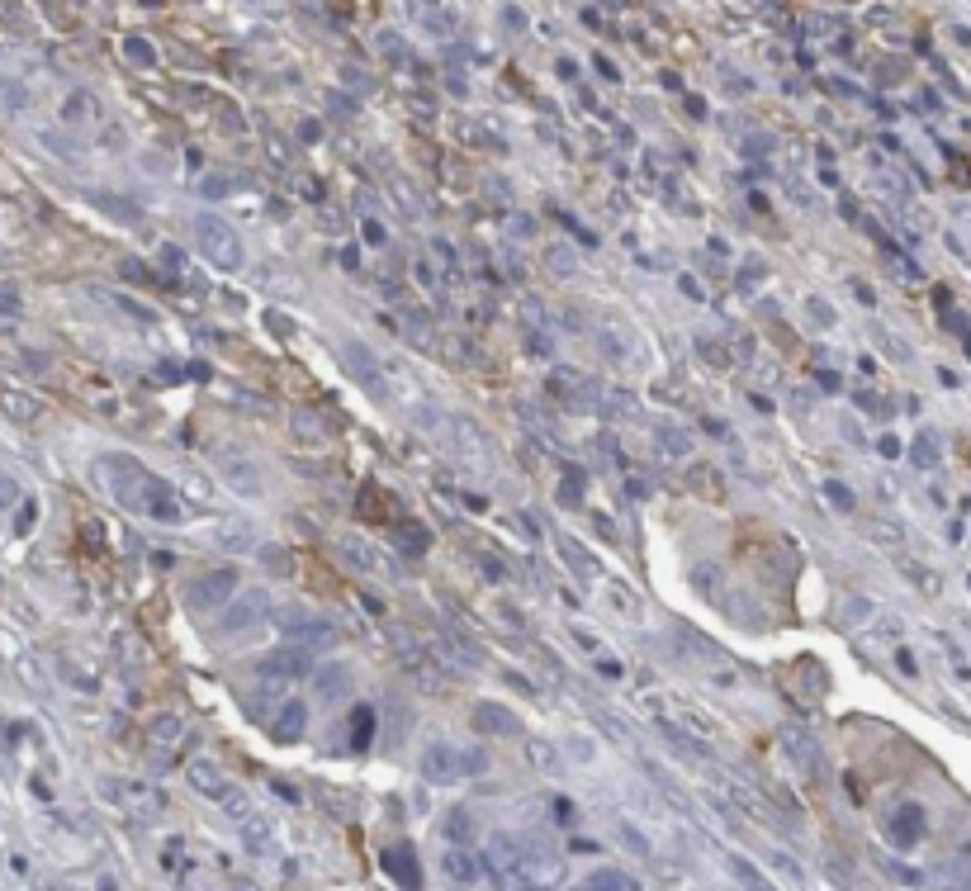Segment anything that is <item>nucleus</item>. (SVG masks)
Listing matches in <instances>:
<instances>
[{"label": "nucleus", "instance_id": "3", "mask_svg": "<svg viewBox=\"0 0 971 891\" xmlns=\"http://www.w3.org/2000/svg\"><path fill=\"white\" fill-rule=\"evenodd\" d=\"M256 673H261V678H275V683L308 678V673H313V650L299 645V640H289V645H280V650H266L261 664H256Z\"/></svg>", "mask_w": 971, "mask_h": 891}, {"label": "nucleus", "instance_id": "43", "mask_svg": "<svg viewBox=\"0 0 971 891\" xmlns=\"http://www.w3.org/2000/svg\"><path fill=\"white\" fill-rule=\"evenodd\" d=\"M261 560L270 564V569H280V574H294V560H289L285 550H275V546H266L261 550Z\"/></svg>", "mask_w": 971, "mask_h": 891}, {"label": "nucleus", "instance_id": "44", "mask_svg": "<svg viewBox=\"0 0 971 891\" xmlns=\"http://www.w3.org/2000/svg\"><path fill=\"white\" fill-rule=\"evenodd\" d=\"M152 735H157L162 745H171V740H180V721H176V716H162V721L152 726Z\"/></svg>", "mask_w": 971, "mask_h": 891}, {"label": "nucleus", "instance_id": "19", "mask_svg": "<svg viewBox=\"0 0 971 891\" xmlns=\"http://www.w3.org/2000/svg\"><path fill=\"white\" fill-rule=\"evenodd\" d=\"M597 346L612 356V361H630L635 356V332L621 323H597Z\"/></svg>", "mask_w": 971, "mask_h": 891}, {"label": "nucleus", "instance_id": "47", "mask_svg": "<svg viewBox=\"0 0 971 891\" xmlns=\"http://www.w3.org/2000/svg\"><path fill=\"white\" fill-rule=\"evenodd\" d=\"M0 399H5V408H10L15 418H34V413H38V408H34L29 399H15V394H0Z\"/></svg>", "mask_w": 971, "mask_h": 891}, {"label": "nucleus", "instance_id": "38", "mask_svg": "<svg viewBox=\"0 0 971 891\" xmlns=\"http://www.w3.org/2000/svg\"><path fill=\"white\" fill-rule=\"evenodd\" d=\"M716 579H720V574L711 569V564H697V569H692V583H697V593H711V598H716Z\"/></svg>", "mask_w": 971, "mask_h": 891}, {"label": "nucleus", "instance_id": "11", "mask_svg": "<svg viewBox=\"0 0 971 891\" xmlns=\"http://www.w3.org/2000/svg\"><path fill=\"white\" fill-rule=\"evenodd\" d=\"M469 721H474V730H479V735H517V730H522L517 711L498 707V702H479V707L469 711Z\"/></svg>", "mask_w": 971, "mask_h": 891}, {"label": "nucleus", "instance_id": "9", "mask_svg": "<svg viewBox=\"0 0 971 891\" xmlns=\"http://www.w3.org/2000/svg\"><path fill=\"white\" fill-rule=\"evenodd\" d=\"M266 607H270L266 593H261V588H252V593H242V598H237L233 607H228V612L214 621V631H223V636H233V631H247V626H256V621L266 617Z\"/></svg>", "mask_w": 971, "mask_h": 891}, {"label": "nucleus", "instance_id": "31", "mask_svg": "<svg viewBox=\"0 0 971 891\" xmlns=\"http://www.w3.org/2000/svg\"><path fill=\"white\" fill-rule=\"evenodd\" d=\"M654 437H659V446H664V451H673V455H687V451H692V437H687V432H678L673 422H664Z\"/></svg>", "mask_w": 971, "mask_h": 891}, {"label": "nucleus", "instance_id": "10", "mask_svg": "<svg viewBox=\"0 0 971 891\" xmlns=\"http://www.w3.org/2000/svg\"><path fill=\"white\" fill-rule=\"evenodd\" d=\"M109 806H124V811H143V816H162L166 797L152 782H119L114 778V801Z\"/></svg>", "mask_w": 971, "mask_h": 891}, {"label": "nucleus", "instance_id": "6", "mask_svg": "<svg viewBox=\"0 0 971 891\" xmlns=\"http://www.w3.org/2000/svg\"><path fill=\"white\" fill-rule=\"evenodd\" d=\"M233 593H237V569H209V574L185 593V602H190L195 612H214V607H223Z\"/></svg>", "mask_w": 971, "mask_h": 891}, {"label": "nucleus", "instance_id": "8", "mask_svg": "<svg viewBox=\"0 0 971 891\" xmlns=\"http://www.w3.org/2000/svg\"><path fill=\"white\" fill-rule=\"evenodd\" d=\"M342 361H346V370H351V375H356V380L365 384L370 394H375V399H389V380H384V365H379L375 356L365 351V346H360V342H346V346H342Z\"/></svg>", "mask_w": 971, "mask_h": 891}, {"label": "nucleus", "instance_id": "17", "mask_svg": "<svg viewBox=\"0 0 971 891\" xmlns=\"http://www.w3.org/2000/svg\"><path fill=\"white\" fill-rule=\"evenodd\" d=\"M919 835H924V811H919L915 801L896 806V816H891V839H896V849H915Z\"/></svg>", "mask_w": 971, "mask_h": 891}, {"label": "nucleus", "instance_id": "46", "mask_svg": "<svg viewBox=\"0 0 971 891\" xmlns=\"http://www.w3.org/2000/svg\"><path fill=\"white\" fill-rule=\"evenodd\" d=\"M128 57H133V62H143V67H152V43H143V38H128Z\"/></svg>", "mask_w": 971, "mask_h": 891}, {"label": "nucleus", "instance_id": "50", "mask_svg": "<svg viewBox=\"0 0 971 891\" xmlns=\"http://www.w3.org/2000/svg\"><path fill=\"white\" fill-rule=\"evenodd\" d=\"M810 318H815L820 328H829V323H834V309H829V304H820V299H810Z\"/></svg>", "mask_w": 971, "mask_h": 891}, {"label": "nucleus", "instance_id": "51", "mask_svg": "<svg viewBox=\"0 0 971 891\" xmlns=\"http://www.w3.org/2000/svg\"><path fill=\"white\" fill-rule=\"evenodd\" d=\"M294 422H299V432H304V437H323V427H318L313 413H294Z\"/></svg>", "mask_w": 971, "mask_h": 891}, {"label": "nucleus", "instance_id": "56", "mask_svg": "<svg viewBox=\"0 0 971 891\" xmlns=\"http://www.w3.org/2000/svg\"><path fill=\"white\" fill-rule=\"evenodd\" d=\"M275 797H285L289 806H294V801H299V787H289V782H275Z\"/></svg>", "mask_w": 971, "mask_h": 891}, {"label": "nucleus", "instance_id": "7", "mask_svg": "<svg viewBox=\"0 0 971 891\" xmlns=\"http://www.w3.org/2000/svg\"><path fill=\"white\" fill-rule=\"evenodd\" d=\"M441 873L450 877V882H460V887H469V882H479V873L493 882V868H488V858H479L469 844H446L441 849Z\"/></svg>", "mask_w": 971, "mask_h": 891}, {"label": "nucleus", "instance_id": "58", "mask_svg": "<svg viewBox=\"0 0 971 891\" xmlns=\"http://www.w3.org/2000/svg\"><path fill=\"white\" fill-rule=\"evenodd\" d=\"M896 664L910 673V678H915V659H910V650H896Z\"/></svg>", "mask_w": 971, "mask_h": 891}, {"label": "nucleus", "instance_id": "57", "mask_svg": "<svg viewBox=\"0 0 971 891\" xmlns=\"http://www.w3.org/2000/svg\"><path fill=\"white\" fill-rule=\"evenodd\" d=\"M574 640H578V645H583V650H597V636H588L583 626H574Z\"/></svg>", "mask_w": 971, "mask_h": 891}, {"label": "nucleus", "instance_id": "25", "mask_svg": "<svg viewBox=\"0 0 971 891\" xmlns=\"http://www.w3.org/2000/svg\"><path fill=\"white\" fill-rule=\"evenodd\" d=\"M351 726H356V730H351V749H370V745H375V711H370V707L351 711Z\"/></svg>", "mask_w": 971, "mask_h": 891}, {"label": "nucleus", "instance_id": "35", "mask_svg": "<svg viewBox=\"0 0 971 891\" xmlns=\"http://www.w3.org/2000/svg\"><path fill=\"white\" fill-rule=\"evenodd\" d=\"M398 541H403V550H408V555H427V531L417 527V522H408V527L398 531Z\"/></svg>", "mask_w": 971, "mask_h": 891}, {"label": "nucleus", "instance_id": "33", "mask_svg": "<svg viewBox=\"0 0 971 891\" xmlns=\"http://www.w3.org/2000/svg\"><path fill=\"white\" fill-rule=\"evenodd\" d=\"M545 261H550V271H559V275H564V280H569V275L578 271L574 252H569V247H564V242H555V247H550V256H545Z\"/></svg>", "mask_w": 971, "mask_h": 891}, {"label": "nucleus", "instance_id": "52", "mask_svg": "<svg viewBox=\"0 0 971 891\" xmlns=\"http://www.w3.org/2000/svg\"><path fill=\"white\" fill-rule=\"evenodd\" d=\"M872 536H877V546H896V541H900V531H891L886 522H877V527H872Z\"/></svg>", "mask_w": 971, "mask_h": 891}, {"label": "nucleus", "instance_id": "22", "mask_svg": "<svg viewBox=\"0 0 971 891\" xmlns=\"http://www.w3.org/2000/svg\"><path fill=\"white\" fill-rule=\"evenodd\" d=\"M185 778H190V787L195 792H204V797H218L223 787H228V778L218 773V764H209V759H195V764L185 768Z\"/></svg>", "mask_w": 971, "mask_h": 891}, {"label": "nucleus", "instance_id": "21", "mask_svg": "<svg viewBox=\"0 0 971 891\" xmlns=\"http://www.w3.org/2000/svg\"><path fill=\"white\" fill-rule=\"evenodd\" d=\"M526 764L536 768V773H550V778H555V773H564V754H559L550 740L531 735V740H526Z\"/></svg>", "mask_w": 971, "mask_h": 891}, {"label": "nucleus", "instance_id": "2", "mask_svg": "<svg viewBox=\"0 0 971 891\" xmlns=\"http://www.w3.org/2000/svg\"><path fill=\"white\" fill-rule=\"evenodd\" d=\"M195 242H199V252L209 256L214 266H223V271H237L242 266V237H237L233 223H223L218 214H195Z\"/></svg>", "mask_w": 971, "mask_h": 891}, {"label": "nucleus", "instance_id": "39", "mask_svg": "<svg viewBox=\"0 0 971 891\" xmlns=\"http://www.w3.org/2000/svg\"><path fill=\"white\" fill-rule=\"evenodd\" d=\"M730 868H735V873L744 877V887H768V877L758 873L754 863H744V858H730Z\"/></svg>", "mask_w": 971, "mask_h": 891}, {"label": "nucleus", "instance_id": "36", "mask_svg": "<svg viewBox=\"0 0 971 891\" xmlns=\"http://www.w3.org/2000/svg\"><path fill=\"white\" fill-rule=\"evenodd\" d=\"M266 844H270V820H266V816L247 820V849H256V854H261Z\"/></svg>", "mask_w": 971, "mask_h": 891}, {"label": "nucleus", "instance_id": "13", "mask_svg": "<svg viewBox=\"0 0 971 891\" xmlns=\"http://www.w3.org/2000/svg\"><path fill=\"white\" fill-rule=\"evenodd\" d=\"M455 441H460V455H465L469 470H493V446L474 422H455Z\"/></svg>", "mask_w": 971, "mask_h": 891}, {"label": "nucleus", "instance_id": "59", "mask_svg": "<svg viewBox=\"0 0 971 891\" xmlns=\"http://www.w3.org/2000/svg\"><path fill=\"white\" fill-rule=\"evenodd\" d=\"M569 749H574L578 759H593V745H588V740H569Z\"/></svg>", "mask_w": 971, "mask_h": 891}, {"label": "nucleus", "instance_id": "54", "mask_svg": "<svg viewBox=\"0 0 971 891\" xmlns=\"http://www.w3.org/2000/svg\"><path fill=\"white\" fill-rule=\"evenodd\" d=\"M10 503H19V489L10 479H0V508H10Z\"/></svg>", "mask_w": 971, "mask_h": 891}, {"label": "nucleus", "instance_id": "4", "mask_svg": "<svg viewBox=\"0 0 971 891\" xmlns=\"http://www.w3.org/2000/svg\"><path fill=\"white\" fill-rule=\"evenodd\" d=\"M342 555L351 569H360V574H370V579H384V583H403L398 579V564L384 555V550L375 546V541H360V536H346L342 541Z\"/></svg>", "mask_w": 971, "mask_h": 891}, {"label": "nucleus", "instance_id": "37", "mask_svg": "<svg viewBox=\"0 0 971 891\" xmlns=\"http://www.w3.org/2000/svg\"><path fill=\"white\" fill-rule=\"evenodd\" d=\"M621 839H626V849H630L635 858H649V839L640 835L635 825H621Z\"/></svg>", "mask_w": 971, "mask_h": 891}, {"label": "nucleus", "instance_id": "48", "mask_svg": "<svg viewBox=\"0 0 971 891\" xmlns=\"http://www.w3.org/2000/svg\"><path fill=\"white\" fill-rule=\"evenodd\" d=\"M228 190H233V181H228V176H209V181H204V195H209V200L228 195Z\"/></svg>", "mask_w": 971, "mask_h": 891}, {"label": "nucleus", "instance_id": "29", "mask_svg": "<svg viewBox=\"0 0 971 891\" xmlns=\"http://www.w3.org/2000/svg\"><path fill=\"white\" fill-rule=\"evenodd\" d=\"M588 887H597V891H621V887H635L626 873H616V868H597V873H588L583 877Z\"/></svg>", "mask_w": 971, "mask_h": 891}, {"label": "nucleus", "instance_id": "18", "mask_svg": "<svg viewBox=\"0 0 971 891\" xmlns=\"http://www.w3.org/2000/svg\"><path fill=\"white\" fill-rule=\"evenodd\" d=\"M422 778L427 782H455L460 778V773H455V749L432 740V745L422 749Z\"/></svg>", "mask_w": 971, "mask_h": 891}, {"label": "nucleus", "instance_id": "1", "mask_svg": "<svg viewBox=\"0 0 971 891\" xmlns=\"http://www.w3.org/2000/svg\"><path fill=\"white\" fill-rule=\"evenodd\" d=\"M109 479H114V498L133 512H147L157 522H176L180 517V493H171L162 479H152L147 470H138L133 460L114 455L109 460Z\"/></svg>", "mask_w": 971, "mask_h": 891}, {"label": "nucleus", "instance_id": "16", "mask_svg": "<svg viewBox=\"0 0 971 891\" xmlns=\"http://www.w3.org/2000/svg\"><path fill=\"white\" fill-rule=\"evenodd\" d=\"M782 749H787V754H792V759L806 768V773H815V778H820V768H825V754H820V745L810 740L806 730H796V726L782 730Z\"/></svg>", "mask_w": 971, "mask_h": 891}, {"label": "nucleus", "instance_id": "60", "mask_svg": "<svg viewBox=\"0 0 971 891\" xmlns=\"http://www.w3.org/2000/svg\"><path fill=\"white\" fill-rule=\"evenodd\" d=\"M882 455H900V441L896 437H882Z\"/></svg>", "mask_w": 971, "mask_h": 891}, {"label": "nucleus", "instance_id": "42", "mask_svg": "<svg viewBox=\"0 0 971 891\" xmlns=\"http://www.w3.org/2000/svg\"><path fill=\"white\" fill-rule=\"evenodd\" d=\"M360 237H365L370 247H384V242H389V233H384V223H379V219H365V223H360Z\"/></svg>", "mask_w": 971, "mask_h": 891}, {"label": "nucleus", "instance_id": "34", "mask_svg": "<svg viewBox=\"0 0 971 891\" xmlns=\"http://www.w3.org/2000/svg\"><path fill=\"white\" fill-rule=\"evenodd\" d=\"M915 465H919V470H934V465H938V441H934V432H924V437L915 441Z\"/></svg>", "mask_w": 971, "mask_h": 891}, {"label": "nucleus", "instance_id": "12", "mask_svg": "<svg viewBox=\"0 0 971 891\" xmlns=\"http://www.w3.org/2000/svg\"><path fill=\"white\" fill-rule=\"evenodd\" d=\"M436 830H441V844H474L479 835V820L469 806H446L441 820H436Z\"/></svg>", "mask_w": 971, "mask_h": 891}, {"label": "nucleus", "instance_id": "26", "mask_svg": "<svg viewBox=\"0 0 971 891\" xmlns=\"http://www.w3.org/2000/svg\"><path fill=\"white\" fill-rule=\"evenodd\" d=\"M218 801H223V816H233V820H247V816H252V797H247L242 787H233V782L218 792Z\"/></svg>", "mask_w": 971, "mask_h": 891}, {"label": "nucleus", "instance_id": "20", "mask_svg": "<svg viewBox=\"0 0 971 891\" xmlns=\"http://www.w3.org/2000/svg\"><path fill=\"white\" fill-rule=\"evenodd\" d=\"M214 546L228 550V555H247L256 546V531L247 522H218L214 527Z\"/></svg>", "mask_w": 971, "mask_h": 891}, {"label": "nucleus", "instance_id": "15", "mask_svg": "<svg viewBox=\"0 0 971 891\" xmlns=\"http://www.w3.org/2000/svg\"><path fill=\"white\" fill-rule=\"evenodd\" d=\"M218 474H223V479H228L242 498H256V493L266 489V484H261V470H256V460H242V455H228V460L218 465Z\"/></svg>", "mask_w": 971, "mask_h": 891}, {"label": "nucleus", "instance_id": "28", "mask_svg": "<svg viewBox=\"0 0 971 891\" xmlns=\"http://www.w3.org/2000/svg\"><path fill=\"white\" fill-rule=\"evenodd\" d=\"M346 683H351V673H346V664H332V669L318 678V692H323V702H337L346 692Z\"/></svg>", "mask_w": 971, "mask_h": 891}, {"label": "nucleus", "instance_id": "49", "mask_svg": "<svg viewBox=\"0 0 971 891\" xmlns=\"http://www.w3.org/2000/svg\"><path fill=\"white\" fill-rule=\"evenodd\" d=\"M119 275H124V280H152L143 261H119Z\"/></svg>", "mask_w": 971, "mask_h": 891}, {"label": "nucleus", "instance_id": "40", "mask_svg": "<svg viewBox=\"0 0 971 891\" xmlns=\"http://www.w3.org/2000/svg\"><path fill=\"white\" fill-rule=\"evenodd\" d=\"M825 493H829V498H834V508H839V512H853V503H858V498H853V493H848L844 484H839V479H829V484H825Z\"/></svg>", "mask_w": 971, "mask_h": 891}, {"label": "nucleus", "instance_id": "45", "mask_svg": "<svg viewBox=\"0 0 971 891\" xmlns=\"http://www.w3.org/2000/svg\"><path fill=\"white\" fill-rule=\"evenodd\" d=\"M550 816H555V825H569V820H574V801L555 797V801H550Z\"/></svg>", "mask_w": 971, "mask_h": 891}, {"label": "nucleus", "instance_id": "41", "mask_svg": "<svg viewBox=\"0 0 971 891\" xmlns=\"http://www.w3.org/2000/svg\"><path fill=\"white\" fill-rule=\"evenodd\" d=\"M578 380H583V375H574V370H555V375H550V394H559V399H564V394H569Z\"/></svg>", "mask_w": 971, "mask_h": 891}, {"label": "nucleus", "instance_id": "32", "mask_svg": "<svg viewBox=\"0 0 971 891\" xmlns=\"http://www.w3.org/2000/svg\"><path fill=\"white\" fill-rule=\"evenodd\" d=\"M555 546H559V555H564V560L574 564L578 574H597V564H593V560H588V555H583V550H578V546H574V541H569V536H559Z\"/></svg>", "mask_w": 971, "mask_h": 891}, {"label": "nucleus", "instance_id": "5", "mask_svg": "<svg viewBox=\"0 0 971 891\" xmlns=\"http://www.w3.org/2000/svg\"><path fill=\"white\" fill-rule=\"evenodd\" d=\"M275 626H280L289 640L308 645V650H332V645H337V631H332L323 617H308V612H280Z\"/></svg>", "mask_w": 971, "mask_h": 891}, {"label": "nucleus", "instance_id": "23", "mask_svg": "<svg viewBox=\"0 0 971 891\" xmlns=\"http://www.w3.org/2000/svg\"><path fill=\"white\" fill-rule=\"evenodd\" d=\"M607 607L616 612V621H640V617H645V602L635 598V593H626L621 583H607Z\"/></svg>", "mask_w": 971, "mask_h": 891}, {"label": "nucleus", "instance_id": "27", "mask_svg": "<svg viewBox=\"0 0 971 891\" xmlns=\"http://www.w3.org/2000/svg\"><path fill=\"white\" fill-rule=\"evenodd\" d=\"M403 328H408V342H413L417 346V351H432V328H427V318H422V313H417V309H408V313H403Z\"/></svg>", "mask_w": 971, "mask_h": 891}, {"label": "nucleus", "instance_id": "55", "mask_svg": "<svg viewBox=\"0 0 971 891\" xmlns=\"http://www.w3.org/2000/svg\"><path fill=\"white\" fill-rule=\"evenodd\" d=\"M569 849H574V854H597L602 844H597V839H569Z\"/></svg>", "mask_w": 971, "mask_h": 891}, {"label": "nucleus", "instance_id": "53", "mask_svg": "<svg viewBox=\"0 0 971 891\" xmlns=\"http://www.w3.org/2000/svg\"><path fill=\"white\" fill-rule=\"evenodd\" d=\"M479 564H484V574H488V579H493V583H507V569H503V564H498V560H488V555H484V560H479Z\"/></svg>", "mask_w": 971, "mask_h": 891}, {"label": "nucleus", "instance_id": "30", "mask_svg": "<svg viewBox=\"0 0 971 891\" xmlns=\"http://www.w3.org/2000/svg\"><path fill=\"white\" fill-rule=\"evenodd\" d=\"M484 768H488V754L479 745L455 749V773H484Z\"/></svg>", "mask_w": 971, "mask_h": 891}, {"label": "nucleus", "instance_id": "24", "mask_svg": "<svg viewBox=\"0 0 971 891\" xmlns=\"http://www.w3.org/2000/svg\"><path fill=\"white\" fill-rule=\"evenodd\" d=\"M304 702H289L280 716H275V740H299L304 735Z\"/></svg>", "mask_w": 971, "mask_h": 891}, {"label": "nucleus", "instance_id": "14", "mask_svg": "<svg viewBox=\"0 0 971 891\" xmlns=\"http://www.w3.org/2000/svg\"><path fill=\"white\" fill-rule=\"evenodd\" d=\"M379 863H384V873L394 877V882H403V887H422V868H417L413 844H389Z\"/></svg>", "mask_w": 971, "mask_h": 891}]
</instances>
